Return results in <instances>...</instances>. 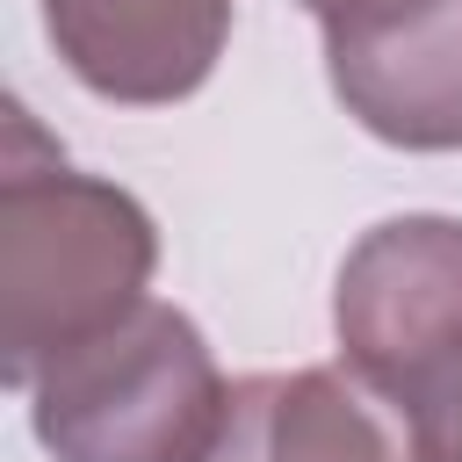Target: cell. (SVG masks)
I'll return each instance as SVG.
<instances>
[{"label":"cell","instance_id":"cell-3","mask_svg":"<svg viewBox=\"0 0 462 462\" xmlns=\"http://www.w3.org/2000/svg\"><path fill=\"white\" fill-rule=\"evenodd\" d=\"M339 361L397 397L462 462V217H390L332 282Z\"/></svg>","mask_w":462,"mask_h":462},{"label":"cell","instance_id":"cell-2","mask_svg":"<svg viewBox=\"0 0 462 462\" xmlns=\"http://www.w3.org/2000/svg\"><path fill=\"white\" fill-rule=\"evenodd\" d=\"M22 397L51 462H202L231 411L202 325L159 296L51 361Z\"/></svg>","mask_w":462,"mask_h":462},{"label":"cell","instance_id":"cell-7","mask_svg":"<svg viewBox=\"0 0 462 462\" xmlns=\"http://www.w3.org/2000/svg\"><path fill=\"white\" fill-rule=\"evenodd\" d=\"M318 29H325V43H354V36H375V29H397L404 14H419L426 0H296Z\"/></svg>","mask_w":462,"mask_h":462},{"label":"cell","instance_id":"cell-4","mask_svg":"<svg viewBox=\"0 0 462 462\" xmlns=\"http://www.w3.org/2000/svg\"><path fill=\"white\" fill-rule=\"evenodd\" d=\"M202 462H455L433 426L346 361L231 383L224 433Z\"/></svg>","mask_w":462,"mask_h":462},{"label":"cell","instance_id":"cell-1","mask_svg":"<svg viewBox=\"0 0 462 462\" xmlns=\"http://www.w3.org/2000/svg\"><path fill=\"white\" fill-rule=\"evenodd\" d=\"M159 224L152 209L101 180L72 173L58 152L29 159V116L14 108V144L0 166V375L29 390L72 346L116 332L152 303Z\"/></svg>","mask_w":462,"mask_h":462},{"label":"cell","instance_id":"cell-5","mask_svg":"<svg viewBox=\"0 0 462 462\" xmlns=\"http://www.w3.org/2000/svg\"><path fill=\"white\" fill-rule=\"evenodd\" d=\"M43 36L87 94L166 108L217 72L231 0H43Z\"/></svg>","mask_w":462,"mask_h":462},{"label":"cell","instance_id":"cell-6","mask_svg":"<svg viewBox=\"0 0 462 462\" xmlns=\"http://www.w3.org/2000/svg\"><path fill=\"white\" fill-rule=\"evenodd\" d=\"M339 108L397 152H462V0H426L397 29L325 43Z\"/></svg>","mask_w":462,"mask_h":462}]
</instances>
